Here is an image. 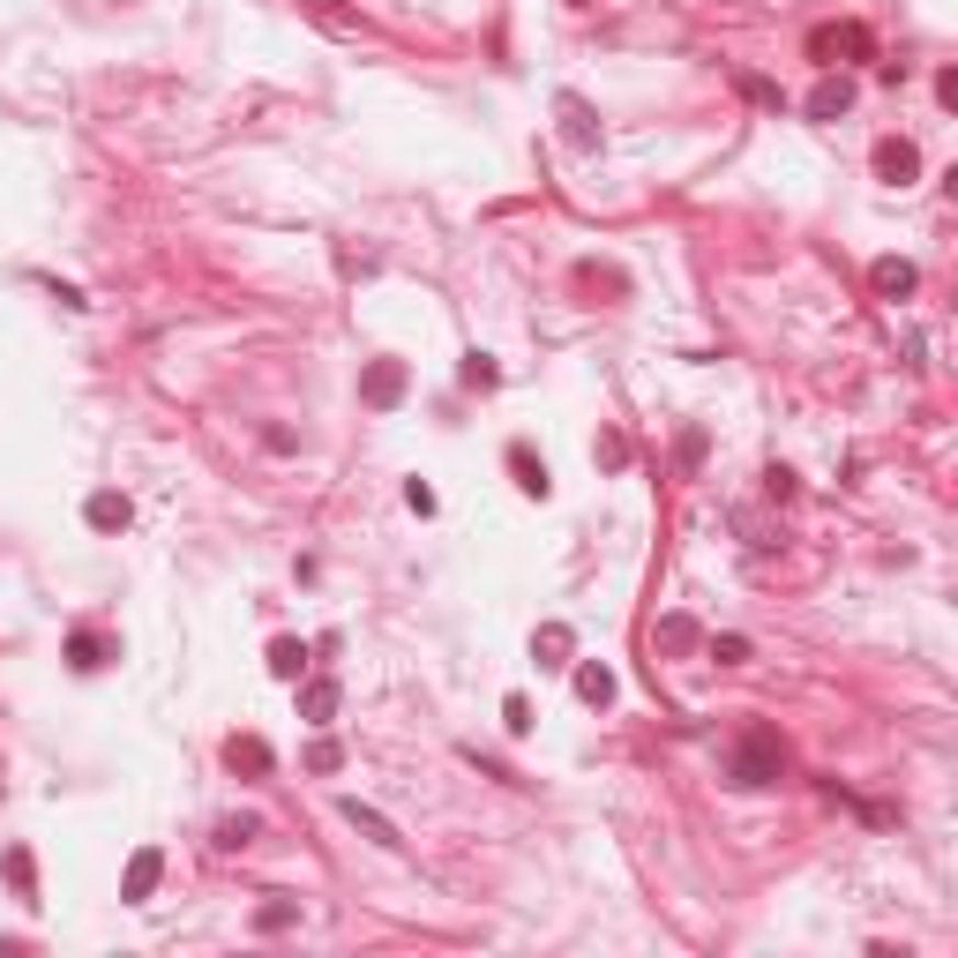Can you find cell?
<instances>
[{
    "label": "cell",
    "mask_w": 958,
    "mask_h": 958,
    "mask_svg": "<svg viewBox=\"0 0 958 958\" xmlns=\"http://www.w3.org/2000/svg\"><path fill=\"white\" fill-rule=\"evenodd\" d=\"M158 876H166V854H158V846H143V854L127 861V883H121V899H150V891H158Z\"/></svg>",
    "instance_id": "8"
},
{
    "label": "cell",
    "mask_w": 958,
    "mask_h": 958,
    "mask_svg": "<svg viewBox=\"0 0 958 958\" xmlns=\"http://www.w3.org/2000/svg\"><path fill=\"white\" fill-rule=\"evenodd\" d=\"M577 697H584V705H607V697H615V674L599 667V660H584V667H577Z\"/></svg>",
    "instance_id": "15"
},
{
    "label": "cell",
    "mask_w": 958,
    "mask_h": 958,
    "mask_svg": "<svg viewBox=\"0 0 958 958\" xmlns=\"http://www.w3.org/2000/svg\"><path fill=\"white\" fill-rule=\"evenodd\" d=\"M68 652H76V667H98V652H105V644H98V636H90V629H83V636H76Z\"/></svg>",
    "instance_id": "23"
},
{
    "label": "cell",
    "mask_w": 958,
    "mask_h": 958,
    "mask_svg": "<svg viewBox=\"0 0 958 958\" xmlns=\"http://www.w3.org/2000/svg\"><path fill=\"white\" fill-rule=\"evenodd\" d=\"M307 764H315V771H337V764H345V750H337V742H315V750H307Z\"/></svg>",
    "instance_id": "21"
},
{
    "label": "cell",
    "mask_w": 958,
    "mask_h": 958,
    "mask_svg": "<svg viewBox=\"0 0 958 958\" xmlns=\"http://www.w3.org/2000/svg\"><path fill=\"white\" fill-rule=\"evenodd\" d=\"M554 121H562V135H570V150H599V135H607V127H599V113L584 105L577 90H562V98H554Z\"/></svg>",
    "instance_id": "3"
},
{
    "label": "cell",
    "mask_w": 958,
    "mask_h": 958,
    "mask_svg": "<svg viewBox=\"0 0 958 958\" xmlns=\"http://www.w3.org/2000/svg\"><path fill=\"white\" fill-rule=\"evenodd\" d=\"M83 517L98 525V532H127V517H135V501L127 495H90L83 501Z\"/></svg>",
    "instance_id": "10"
},
{
    "label": "cell",
    "mask_w": 958,
    "mask_h": 958,
    "mask_svg": "<svg viewBox=\"0 0 958 958\" xmlns=\"http://www.w3.org/2000/svg\"><path fill=\"white\" fill-rule=\"evenodd\" d=\"M397 390H405V368H397V360H382L375 375L360 382V397H368V405H397Z\"/></svg>",
    "instance_id": "12"
},
{
    "label": "cell",
    "mask_w": 958,
    "mask_h": 958,
    "mask_svg": "<svg viewBox=\"0 0 958 958\" xmlns=\"http://www.w3.org/2000/svg\"><path fill=\"white\" fill-rule=\"evenodd\" d=\"M914 172H921V150L906 135H883V143H876V180H883V188H914Z\"/></svg>",
    "instance_id": "4"
},
{
    "label": "cell",
    "mask_w": 958,
    "mask_h": 958,
    "mask_svg": "<svg viewBox=\"0 0 958 958\" xmlns=\"http://www.w3.org/2000/svg\"><path fill=\"white\" fill-rule=\"evenodd\" d=\"M300 8H307V15H315L323 31H337V38H360V15H345L337 0H300Z\"/></svg>",
    "instance_id": "14"
},
{
    "label": "cell",
    "mask_w": 958,
    "mask_h": 958,
    "mask_svg": "<svg viewBox=\"0 0 958 958\" xmlns=\"http://www.w3.org/2000/svg\"><path fill=\"white\" fill-rule=\"evenodd\" d=\"M270 674H278V681H300V674H307V644H300V636H278V644H270Z\"/></svg>",
    "instance_id": "13"
},
{
    "label": "cell",
    "mask_w": 958,
    "mask_h": 958,
    "mask_svg": "<svg viewBox=\"0 0 958 958\" xmlns=\"http://www.w3.org/2000/svg\"><path fill=\"white\" fill-rule=\"evenodd\" d=\"M501 711H509V734H532V705H525V697H509Z\"/></svg>",
    "instance_id": "22"
},
{
    "label": "cell",
    "mask_w": 958,
    "mask_h": 958,
    "mask_svg": "<svg viewBox=\"0 0 958 958\" xmlns=\"http://www.w3.org/2000/svg\"><path fill=\"white\" fill-rule=\"evenodd\" d=\"M225 764H233V771H270L278 756H270V742H255V734H233V742H225Z\"/></svg>",
    "instance_id": "11"
},
{
    "label": "cell",
    "mask_w": 958,
    "mask_h": 958,
    "mask_svg": "<svg viewBox=\"0 0 958 958\" xmlns=\"http://www.w3.org/2000/svg\"><path fill=\"white\" fill-rule=\"evenodd\" d=\"M509 464H517V487H525V495H546V464H532V450H525V442L509 450Z\"/></svg>",
    "instance_id": "17"
},
{
    "label": "cell",
    "mask_w": 958,
    "mask_h": 958,
    "mask_svg": "<svg viewBox=\"0 0 958 958\" xmlns=\"http://www.w3.org/2000/svg\"><path fill=\"white\" fill-rule=\"evenodd\" d=\"M809 53L832 68V53H846V60H876V38L869 23H824V31H809Z\"/></svg>",
    "instance_id": "2"
},
{
    "label": "cell",
    "mask_w": 958,
    "mask_h": 958,
    "mask_svg": "<svg viewBox=\"0 0 958 958\" xmlns=\"http://www.w3.org/2000/svg\"><path fill=\"white\" fill-rule=\"evenodd\" d=\"M869 285H876V300H906V292L921 285V270L906 262V255H876V262H869Z\"/></svg>",
    "instance_id": "5"
},
{
    "label": "cell",
    "mask_w": 958,
    "mask_h": 958,
    "mask_svg": "<svg viewBox=\"0 0 958 958\" xmlns=\"http://www.w3.org/2000/svg\"><path fill=\"white\" fill-rule=\"evenodd\" d=\"M801 113H809V121H838V113H854V83H846V76H824V83L809 90Z\"/></svg>",
    "instance_id": "6"
},
{
    "label": "cell",
    "mask_w": 958,
    "mask_h": 958,
    "mask_svg": "<svg viewBox=\"0 0 958 958\" xmlns=\"http://www.w3.org/2000/svg\"><path fill=\"white\" fill-rule=\"evenodd\" d=\"M300 719H307V726H330V719H337V681H330V674L300 689Z\"/></svg>",
    "instance_id": "9"
},
{
    "label": "cell",
    "mask_w": 958,
    "mask_h": 958,
    "mask_svg": "<svg viewBox=\"0 0 958 958\" xmlns=\"http://www.w3.org/2000/svg\"><path fill=\"white\" fill-rule=\"evenodd\" d=\"M779 771H787V742H779L771 726H742L734 750H726V779H734V787H771Z\"/></svg>",
    "instance_id": "1"
},
{
    "label": "cell",
    "mask_w": 958,
    "mask_h": 958,
    "mask_svg": "<svg viewBox=\"0 0 958 958\" xmlns=\"http://www.w3.org/2000/svg\"><path fill=\"white\" fill-rule=\"evenodd\" d=\"M292 921V899H278V906H262V914H255V928H285Z\"/></svg>",
    "instance_id": "24"
},
{
    "label": "cell",
    "mask_w": 958,
    "mask_h": 958,
    "mask_svg": "<svg viewBox=\"0 0 958 958\" xmlns=\"http://www.w3.org/2000/svg\"><path fill=\"white\" fill-rule=\"evenodd\" d=\"M532 652H540L546 667H570V629H562V622H546L540 636H532Z\"/></svg>",
    "instance_id": "16"
},
{
    "label": "cell",
    "mask_w": 958,
    "mask_h": 958,
    "mask_svg": "<svg viewBox=\"0 0 958 958\" xmlns=\"http://www.w3.org/2000/svg\"><path fill=\"white\" fill-rule=\"evenodd\" d=\"M345 824H360V832L375 838V846H390V854H405V832L382 816V809H368V801H345Z\"/></svg>",
    "instance_id": "7"
},
{
    "label": "cell",
    "mask_w": 958,
    "mask_h": 958,
    "mask_svg": "<svg viewBox=\"0 0 958 958\" xmlns=\"http://www.w3.org/2000/svg\"><path fill=\"white\" fill-rule=\"evenodd\" d=\"M711 660H719V667H742V660H750V636H711Z\"/></svg>",
    "instance_id": "19"
},
{
    "label": "cell",
    "mask_w": 958,
    "mask_h": 958,
    "mask_svg": "<svg viewBox=\"0 0 958 958\" xmlns=\"http://www.w3.org/2000/svg\"><path fill=\"white\" fill-rule=\"evenodd\" d=\"M742 98H750V105H764V113H779V105H787V98H779V83H764V76H742Z\"/></svg>",
    "instance_id": "18"
},
{
    "label": "cell",
    "mask_w": 958,
    "mask_h": 958,
    "mask_svg": "<svg viewBox=\"0 0 958 958\" xmlns=\"http://www.w3.org/2000/svg\"><path fill=\"white\" fill-rule=\"evenodd\" d=\"M255 832H262L255 816H225V824H217V846H248Z\"/></svg>",
    "instance_id": "20"
}]
</instances>
